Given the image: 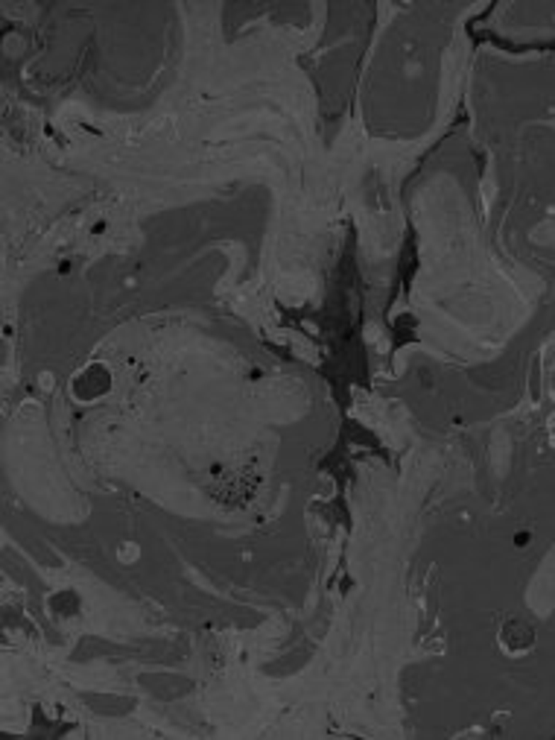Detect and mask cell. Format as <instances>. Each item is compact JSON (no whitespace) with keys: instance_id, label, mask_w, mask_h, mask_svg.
Wrapping results in <instances>:
<instances>
[{"instance_id":"obj_1","label":"cell","mask_w":555,"mask_h":740,"mask_svg":"<svg viewBox=\"0 0 555 740\" xmlns=\"http://www.w3.org/2000/svg\"><path fill=\"white\" fill-rule=\"evenodd\" d=\"M96 375H103V369H100V366H91L88 372H82V375H79L77 387H82V384H85V390H79V395H82V398H85V395H100V392L108 387V377H100V380H96Z\"/></svg>"}]
</instances>
